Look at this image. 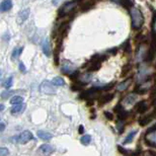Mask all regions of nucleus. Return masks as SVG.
<instances>
[{
    "mask_svg": "<svg viewBox=\"0 0 156 156\" xmlns=\"http://www.w3.org/2000/svg\"><path fill=\"white\" fill-rule=\"evenodd\" d=\"M145 143L147 145H149L151 147H155L156 148V132L150 133V134H146Z\"/></svg>",
    "mask_w": 156,
    "mask_h": 156,
    "instance_id": "5",
    "label": "nucleus"
},
{
    "mask_svg": "<svg viewBox=\"0 0 156 156\" xmlns=\"http://www.w3.org/2000/svg\"><path fill=\"white\" fill-rule=\"evenodd\" d=\"M117 51H118V49L117 48H115V49H111V50H109V53H112V54H115L117 53Z\"/></svg>",
    "mask_w": 156,
    "mask_h": 156,
    "instance_id": "36",
    "label": "nucleus"
},
{
    "mask_svg": "<svg viewBox=\"0 0 156 156\" xmlns=\"http://www.w3.org/2000/svg\"><path fill=\"white\" fill-rule=\"evenodd\" d=\"M156 132V124H154V126H152L151 128H148L146 131V134H150V133Z\"/></svg>",
    "mask_w": 156,
    "mask_h": 156,
    "instance_id": "31",
    "label": "nucleus"
},
{
    "mask_svg": "<svg viewBox=\"0 0 156 156\" xmlns=\"http://www.w3.org/2000/svg\"><path fill=\"white\" fill-rule=\"evenodd\" d=\"M0 127H1V128H0V131L3 132V131H4V129H5V125H4V123H3V122H1V124H0Z\"/></svg>",
    "mask_w": 156,
    "mask_h": 156,
    "instance_id": "37",
    "label": "nucleus"
},
{
    "mask_svg": "<svg viewBox=\"0 0 156 156\" xmlns=\"http://www.w3.org/2000/svg\"><path fill=\"white\" fill-rule=\"evenodd\" d=\"M136 99H137V96H136L135 94H130L127 97H125V99H124V102H125L126 105H132L133 102H136Z\"/></svg>",
    "mask_w": 156,
    "mask_h": 156,
    "instance_id": "19",
    "label": "nucleus"
},
{
    "mask_svg": "<svg viewBox=\"0 0 156 156\" xmlns=\"http://www.w3.org/2000/svg\"><path fill=\"white\" fill-rule=\"evenodd\" d=\"M19 70H21V73H25V72H27V70H25V66L24 65L22 62H19Z\"/></svg>",
    "mask_w": 156,
    "mask_h": 156,
    "instance_id": "33",
    "label": "nucleus"
},
{
    "mask_svg": "<svg viewBox=\"0 0 156 156\" xmlns=\"http://www.w3.org/2000/svg\"><path fill=\"white\" fill-rule=\"evenodd\" d=\"M105 117H106V119H108L109 121L114 120V114L111 112H105Z\"/></svg>",
    "mask_w": 156,
    "mask_h": 156,
    "instance_id": "30",
    "label": "nucleus"
},
{
    "mask_svg": "<svg viewBox=\"0 0 156 156\" xmlns=\"http://www.w3.org/2000/svg\"><path fill=\"white\" fill-rule=\"evenodd\" d=\"M78 132H79V134H82V133L84 132V128H83V126H79V129H78Z\"/></svg>",
    "mask_w": 156,
    "mask_h": 156,
    "instance_id": "38",
    "label": "nucleus"
},
{
    "mask_svg": "<svg viewBox=\"0 0 156 156\" xmlns=\"http://www.w3.org/2000/svg\"><path fill=\"white\" fill-rule=\"evenodd\" d=\"M58 2H59V0H53V4L54 5H57Z\"/></svg>",
    "mask_w": 156,
    "mask_h": 156,
    "instance_id": "39",
    "label": "nucleus"
},
{
    "mask_svg": "<svg viewBox=\"0 0 156 156\" xmlns=\"http://www.w3.org/2000/svg\"><path fill=\"white\" fill-rule=\"evenodd\" d=\"M153 117H154V114H150L148 115H146V117L141 118V119L139 120L140 126H146V125H148L149 122H151V120L153 119Z\"/></svg>",
    "mask_w": 156,
    "mask_h": 156,
    "instance_id": "17",
    "label": "nucleus"
},
{
    "mask_svg": "<svg viewBox=\"0 0 156 156\" xmlns=\"http://www.w3.org/2000/svg\"><path fill=\"white\" fill-rule=\"evenodd\" d=\"M61 70H62V73L70 74V73H73V72L75 71V68H74V66L72 65L69 61H65L64 65H63V67H62Z\"/></svg>",
    "mask_w": 156,
    "mask_h": 156,
    "instance_id": "11",
    "label": "nucleus"
},
{
    "mask_svg": "<svg viewBox=\"0 0 156 156\" xmlns=\"http://www.w3.org/2000/svg\"><path fill=\"white\" fill-rule=\"evenodd\" d=\"M128 117H129V112H127V111H125V109H123L122 112L118 114V120H119V121H124V120H126Z\"/></svg>",
    "mask_w": 156,
    "mask_h": 156,
    "instance_id": "23",
    "label": "nucleus"
},
{
    "mask_svg": "<svg viewBox=\"0 0 156 156\" xmlns=\"http://www.w3.org/2000/svg\"><path fill=\"white\" fill-rule=\"evenodd\" d=\"M115 95L112 93H108V94H102V96L99 99V102H100V106L105 105V103H109L111 100L114 99Z\"/></svg>",
    "mask_w": 156,
    "mask_h": 156,
    "instance_id": "12",
    "label": "nucleus"
},
{
    "mask_svg": "<svg viewBox=\"0 0 156 156\" xmlns=\"http://www.w3.org/2000/svg\"><path fill=\"white\" fill-rule=\"evenodd\" d=\"M22 52V48H15L12 52V56H11V58H12V60H16L17 58H18L19 56H21Z\"/></svg>",
    "mask_w": 156,
    "mask_h": 156,
    "instance_id": "22",
    "label": "nucleus"
},
{
    "mask_svg": "<svg viewBox=\"0 0 156 156\" xmlns=\"http://www.w3.org/2000/svg\"><path fill=\"white\" fill-rule=\"evenodd\" d=\"M52 82L54 83L55 86H63V85L66 84L65 80L63 79V78H61V77H55Z\"/></svg>",
    "mask_w": 156,
    "mask_h": 156,
    "instance_id": "21",
    "label": "nucleus"
},
{
    "mask_svg": "<svg viewBox=\"0 0 156 156\" xmlns=\"http://www.w3.org/2000/svg\"><path fill=\"white\" fill-rule=\"evenodd\" d=\"M28 15H30V9L28 8H25V9L19 11V13L17 14V22L19 24H21L22 22L27 21Z\"/></svg>",
    "mask_w": 156,
    "mask_h": 156,
    "instance_id": "6",
    "label": "nucleus"
},
{
    "mask_svg": "<svg viewBox=\"0 0 156 156\" xmlns=\"http://www.w3.org/2000/svg\"><path fill=\"white\" fill-rule=\"evenodd\" d=\"M131 17H132V28L134 30H139L143 25L144 17L142 12L136 7L131 8Z\"/></svg>",
    "mask_w": 156,
    "mask_h": 156,
    "instance_id": "1",
    "label": "nucleus"
},
{
    "mask_svg": "<svg viewBox=\"0 0 156 156\" xmlns=\"http://www.w3.org/2000/svg\"><path fill=\"white\" fill-rule=\"evenodd\" d=\"M8 149L5 148V147H1L0 148V156H7L8 155Z\"/></svg>",
    "mask_w": 156,
    "mask_h": 156,
    "instance_id": "29",
    "label": "nucleus"
},
{
    "mask_svg": "<svg viewBox=\"0 0 156 156\" xmlns=\"http://www.w3.org/2000/svg\"><path fill=\"white\" fill-rule=\"evenodd\" d=\"M147 109H148V106H147L145 100H141V102H137L135 105V111L137 112H139V114H143V112H145Z\"/></svg>",
    "mask_w": 156,
    "mask_h": 156,
    "instance_id": "9",
    "label": "nucleus"
},
{
    "mask_svg": "<svg viewBox=\"0 0 156 156\" xmlns=\"http://www.w3.org/2000/svg\"><path fill=\"white\" fill-rule=\"evenodd\" d=\"M10 103L12 106H16V105H21L24 103V99L19 95H16V96H13L12 99H10Z\"/></svg>",
    "mask_w": 156,
    "mask_h": 156,
    "instance_id": "18",
    "label": "nucleus"
},
{
    "mask_svg": "<svg viewBox=\"0 0 156 156\" xmlns=\"http://www.w3.org/2000/svg\"><path fill=\"white\" fill-rule=\"evenodd\" d=\"M143 156H156V152L151 151V150H148V151H146L145 153H144Z\"/></svg>",
    "mask_w": 156,
    "mask_h": 156,
    "instance_id": "32",
    "label": "nucleus"
},
{
    "mask_svg": "<svg viewBox=\"0 0 156 156\" xmlns=\"http://www.w3.org/2000/svg\"><path fill=\"white\" fill-rule=\"evenodd\" d=\"M80 142H81L83 145H88V144L91 142L90 135H84V136H82L81 139H80Z\"/></svg>",
    "mask_w": 156,
    "mask_h": 156,
    "instance_id": "24",
    "label": "nucleus"
},
{
    "mask_svg": "<svg viewBox=\"0 0 156 156\" xmlns=\"http://www.w3.org/2000/svg\"><path fill=\"white\" fill-rule=\"evenodd\" d=\"M39 151L41 152L43 155H45V156H49V155L53 154V152H54V148H53V146L49 145V144H44V145H42V146L39 148Z\"/></svg>",
    "mask_w": 156,
    "mask_h": 156,
    "instance_id": "8",
    "label": "nucleus"
},
{
    "mask_svg": "<svg viewBox=\"0 0 156 156\" xmlns=\"http://www.w3.org/2000/svg\"><path fill=\"white\" fill-rule=\"evenodd\" d=\"M86 83L82 82L81 80H75V81L72 83L71 85V89L73 91H78V90H81L83 88V86H84Z\"/></svg>",
    "mask_w": 156,
    "mask_h": 156,
    "instance_id": "14",
    "label": "nucleus"
},
{
    "mask_svg": "<svg viewBox=\"0 0 156 156\" xmlns=\"http://www.w3.org/2000/svg\"><path fill=\"white\" fill-rule=\"evenodd\" d=\"M102 66V62L96 61V60L91 59L90 61L88 62V68H87V72H93V71H97Z\"/></svg>",
    "mask_w": 156,
    "mask_h": 156,
    "instance_id": "7",
    "label": "nucleus"
},
{
    "mask_svg": "<svg viewBox=\"0 0 156 156\" xmlns=\"http://www.w3.org/2000/svg\"><path fill=\"white\" fill-rule=\"evenodd\" d=\"M25 106H24V103L21 105H16V106H13L12 109H11V114L12 115H19L21 114L22 111L24 109Z\"/></svg>",
    "mask_w": 156,
    "mask_h": 156,
    "instance_id": "16",
    "label": "nucleus"
},
{
    "mask_svg": "<svg viewBox=\"0 0 156 156\" xmlns=\"http://www.w3.org/2000/svg\"><path fill=\"white\" fill-rule=\"evenodd\" d=\"M130 69H131V66H130V65H126L125 66V67H124L123 68V73H122V75H125L126 73H127V72H129V70H130Z\"/></svg>",
    "mask_w": 156,
    "mask_h": 156,
    "instance_id": "34",
    "label": "nucleus"
},
{
    "mask_svg": "<svg viewBox=\"0 0 156 156\" xmlns=\"http://www.w3.org/2000/svg\"><path fill=\"white\" fill-rule=\"evenodd\" d=\"M40 90L45 94H55L56 93V88L54 86L53 82L50 81H43L41 86H40Z\"/></svg>",
    "mask_w": 156,
    "mask_h": 156,
    "instance_id": "4",
    "label": "nucleus"
},
{
    "mask_svg": "<svg viewBox=\"0 0 156 156\" xmlns=\"http://www.w3.org/2000/svg\"><path fill=\"white\" fill-rule=\"evenodd\" d=\"M13 140L15 141L16 143L25 144V143H28V141L33 140V134H31V132H30V131H24L19 135L15 136V137L13 138Z\"/></svg>",
    "mask_w": 156,
    "mask_h": 156,
    "instance_id": "3",
    "label": "nucleus"
},
{
    "mask_svg": "<svg viewBox=\"0 0 156 156\" xmlns=\"http://www.w3.org/2000/svg\"><path fill=\"white\" fill-rule=\"evenodd\" d=\"M37 136H39L40 139H42L44 141H49V140H51L52 138H53V135H52L51 133L43 131V130H41V131H37Z\"/></svg>",
    "mask_w": 156,
    "mask_h": 156,
    "instance_id": "13",
    "label": "nucleus"
},
{
    "mask_svg": "<svg viewBox=\"0 0 156 156\" xmlns=\"http://www.w3.org/2000/svg\"><path fill=\"white\" fill-rule=\"evenodd\" d=\"M137 134V131H132L131 133H129V135L126 137V139L125 141H124V144L125 145H127V144H130L133 141V139H134V137H135V135Z\"/></svg>",
    "mask_w": 156,
    "mask_h": 156,
    "instance_id": "20",
    "label": "nucleus"
},
{
    "mask_svg": "<svg viewBox=\"0 0 156 156\" xmlns=\"http://www.w3.org/2000/svg\"><path fill=\"white\" fill-rule=\"evenodd\" d=\"M42 50H43L44 54L47 57H50L51 56V47H50V44H49L48 40H45V41L43 42V44H42Z\"/></svg>",
    "mask_w": 156,
    "mask_h": 156,
    "instance_id": "15",
    "label": "nucleus"
},
{
    "mask_svg": "<svg viewBox=\"0 0 156 156\" xmlns=\"http://www.w3.org/2000/svg\"><path fill=\"white\" fill-rule=\"evenodd\" d=\"M14 93V91H4V92H2V94H1V97L3 99H8L9 96H11Z\"/></svg>",
    "mask_w": 156,
    "mask_h": 156,
    "instance_id": "27",
    "label": "nucleus"
},
{
    "mask_svg": "<svg viewBox=\"0 0 156 156\" xmlns=\"http://www.w3.org/2000/svg\"><path fill=\"white\" fill-rule=\"evenodd\" d=\"M118 130H119V133H123V131H124V124H121V123L118 124Z\"/></svg>",
    "mask_w": 156,
    "mask_h": 156,
    "instance_id": "35",
    "label": "nucleus"
},
{
    "mask_svg": "<svg viewBox=\"0 0 156 156\" xmlns=\"http://www.w3.org/2000/svg\"><path fill=\"white\" fill-rule=\"evenodd\" d=\"M0 109H1V111H2V109H4V106H3V105H1V106H0Z\"/></svg>",
    "mask_w": 156,
    "mask_h": 156,
    "instance_id": "40",
    "label": "nucleus"
},
{
    "mask_svg": "<svg viewBox=\"0 0 156 156\" xmlns=\"http://www.w3.org/2000/svg\"><path fill=\"white\" fill-rule=\"evenodd\" d=\"M78 2H79V0H73V1L67 2L66 4L63 5L59 10V18H61V17H65L66 15L71 14L73 9H75L76 6L78 5Z\"/></svg>",
    "mask_w": 156,
    "mask_h": 156,
    "instance_id": "2",
    "label": "nucleus"
},
{
    "mask_svg": "<svg viewBox=\"0 0 156 156\" xmlns=\"http://www.w3.org/2000/svg\"><path fill=\"white\" fill-rule=\"evenodd\" d=\"M12 83H13V77L12 76H10V77H8L7 78V80L3 83V86L6 89H9L11 86H12Z\"/></svg>",
    "mask_w": 156,
    "mask_h": 156,
    "instance_id": "26",
    "label": "nucleus"
},
{
    "mask_svg": "<svg viewBox=\"0 0 156 156\" xmlns=\"http://www.w3.org/2000/svg\"><path fill=\"white\" fill-rule=\"evenodd\" d=\"M124 109V106H122V103H118L117 106H115V109H114V111L117 112V114H119V112H121Z\"/></svg>",
    "mask_w": 156,
    "mask_h": 156,
    "instance_id": "28",
    "label": "nucleus"
},
{
    "mask_svg": "<svg viewBox=\"0 0 156 156\" xmlns=\"http://www.w3.org/2000/svg\"><path fill=\"white\" fill-rule=\"evenodd\" d=\"M128 86H129V80H127V81H124L122 83H120L119 85H118V90L119 91H124V90H126L127 88H128Z\"/></svg>",
    "mask_w": 156,
    "mask_h": 156,
    "instance_id": "25",
    "label": "nucleus"
},
{
    "mask_svg": "<svg viewBox=\"0 0 156 156\" xmlns=\"http://www.w3.org/2000/svg\"><path fill=\"white\" fill-rule=\"evenodd\" d=\"M11 8H12V1L11 0H3L0 4V11L2 13L3 12H7L9 11Z\"/></svg>",
    "mask_w": 156,
    "mask_h": 156,
    "instance_id": "10",
    "label": "nucleus"
}]
</instances>
